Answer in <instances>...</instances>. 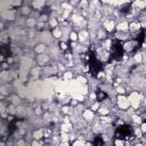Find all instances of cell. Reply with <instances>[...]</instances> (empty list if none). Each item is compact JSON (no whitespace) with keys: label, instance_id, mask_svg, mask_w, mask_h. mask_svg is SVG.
I'll return each instance as SVG.
<instances>
[{"label":"cell","instance_id":"obj_5","mask_svg":"<svg viewBox=\"0 0 146 146\" xmlns=\"http://www.w3.org/2000/svg\"><path fill=\"white\" fill-rule=\"evenodd\" d=\"M137 44V42H136V40H128V41H124L123 42V44H122V49L125 51V52H131V51H133L135 49H136V46Z\"/></svg>","mask_w":146,"mask_h":146},{"label":"cell","instance_id":"obj_24","mask_svg":"<svg viewBox=\"0 0 146 146\" xmlns=\"http://www.w3.org/2000/svg\"><path fill=\"white\" fill-rule=\"evenodd\" d=\"M88 98L91 102H96L97 100V92L96 91H90L89 95H88Z\"/></svg>","mask_w":146,"mask_h":146},{"label":"cell","instance_id":"obj_27","mask_svg":"<svg viewBox=\"0 0 146 146\" xmlns=\"http://www.w3.org/2000/svg\"><path fill=\"white\" fill-rule=\"evenodd\" d=\"M31 146H44L43 145V143H42V140H32L31 141Z\"/></svg>","mask_w":146,"mask_h":146},{"label":"cell","instance_id":"obj_20","mask_svg":"<svg viewBox=\"0 0 146 146\" xmlns=\"http://www.w3.org/2000/svg\"><path fill=\"white\" fill-rule=\"evenodd\" d=\"M78 39H79L78 32L74 31V30H72L71 33H70V35H68V40H70L71 42H78Z\"/></svg>","mask_w":146,"mask_h":146},{"label":"cell","instance_id":"obj_15","mask_svg":"<svg viewBox=\"0 0 146 146\" xmlns=\"http://www.w3.org/2000/svg\"><path fill=\"white\" fill-rule=\"evenodd\" d=\"M73 78H74V72H72V71H65V72L62 74V79H63V81H65V82L73 80Z\"/></svg>","mask_w":146,"mask_h":146},{"label":"cell","instance_id":"obj_29","mask_svg":"<svg viewBox=\"0 0 146 146\" xmlns=\"http://www.w3.org/2000/svg\"><path fill=\"white\" fill-rule=\"evenodd\" d=\"M139 128H140V130H141L143 133H146V122H143Z\"/></svg>","mask_w":146,"mask_h":146},{"label":"cell","instance_id":"obj_16","mask_svg":"<svg viewBox=\"0 0 146 146\" xmlns=\"http://www.w3.org/2000/svg\"><path fill=\"white\" fill-rule=\"evenodd\" d=\"M97 113H98L99 116H106V115H110V113H111V108L107 107V106H103V105H102Z\"/></svg>","mask_w":146,"mask_h":146},{"label":"cell","instance_id":"obj_4","mask_svg":"<svg viewBox=\"0 0 146 146\" xmlns=\"http://www.w3.org/2000/svg\"><path fill=\"white\" fill-rule=\"evenodd\" d=\"M115 31L116 32H129V21L123 19V21L116 22Z\"/></svg>","mask_w":146,"mask_h":146},{"label":"cell","instance_id":"obj_28","mask_svg":"<svg viewBox=\"0 0 146 146\" xmlns=\"http://www.w3.org/2000/svg\"><path fill=\"white\" fill-rule=\"evenodd\" d=\"M7 63L11 66V65H14L15 64V58L13 57V56H7Z\"/></svg>","mask_w":146,"mask_h":146},{"label":"cell","instance_id":"obj_19","mask_svg":"<svg viewBox=\"0 0 146 146\" xmlns=\"http://www.w3.org/2000/svg\"><path fill=\"white\" fill-rule=\"evenodd\" d=\"M100 106H102V102H99V100H96V102H94V103L91 104V106H90V110H91L92 112L97 113V112H98V110L100 108Z\"/></svg>","mask_w":146,"mask_h":146},{"label":"cell","instance_id":"obj_3","mask_svg":"<svg viewBox=\"0 0 146 146\" xmlns=\"http://www.w3.org/2000/svg\"><path fill=\"white\" fill-rule=\"evenodd\" d=\"M50 59H51V57L49 56V54H46V52H44V54L38 55V56L35 57V63L38 64V66H40V67H44L46 65L49 64Z\"/></svg>","mask_w":146,"mask_h":146},{"label":"cell","instance_id":"obj_12","mask_svg":"<svg viewBox=\"0 0 146 146\" xmlns=\"http://www.w3.org/2000/svg\"><path fill=\"white\" fill-rule=\"evenodd\" d=\"M31 6H32L33 10L39 11V10H42L44 6H47V2L46 1H41V0H36V1H32Z\"/></svg>","mask_w":146,"mask_h":146},{"label":"cell","instance_id":"obj_14","mask_svg":"<svg viewBox=\"0 0 146 146\" xmlns=\"http://www.w3.org/2000/svg\"><path fill=\"white\" fill-rule=\"evenodd\" d=\"M130 119H131V122H132V124H141L143 123V119H141V116L139 115V114H137V112L136 113H133L132 115H130Z\"/></svg>","mask_w":146,"mask_h":146},{"label":"cell","instance_id":"obj_13","mask_svg":"<svg viewBox=\"0 0 146 146\" xmlns=\"http://www.w3.org/2000/svg\"><path fill=\"white\" fill-rule=\"evenodd\" d=\"M132 60H133V64H137V65L143 64V51L141 50H137L132 55Z\"/></svg>","mask_w":146,"mask_h":146},{"label":"cell","instance_id":"obj_30","mask_svg":"<svg viewBox=\"0 0 146 146\" xmlns=\"http://www.w3.org/2000/svg\"><path fill=\"white\" fill-rule=\"evenodd\" d=\"M132 146H144V144H143V143H140V141H139V143H137V144H133V145H132Z\"/></svg>","mask_w":146,"mask_h":146},{"label":"cell","instance_id":"obj_22","mask_svg":"<svg viewBox=\"0 0 146 146\" xmlns=\"http://www.w3.org/2000/svg\"><path fill=\"white\" fill-rule=\"evenodd\" d=\"M26 138H18L17 140H15V146H26Z\"/></svg>","mask_w":146,"mask_h":146},{"label":"cell","instance_id":"obj_23","mask_svg":"<svg viewBox=\"0 0 146 146\" xmlns=\"http://www.w3.org/2000/svg\"><path fill=\"white\" fill-rule=\"evenodd\" d=\"M60 141H70V133L67 132H60Z\"/></svg>","mask_w":146,"mask_h":146},{"label":"cell","instance_id":"obj_21","mask_svg":"<svg viewBox=\"0 0 146 146\" xmlns=\"http://www.w3.org/2000/svg\"><path fill=\"white\" fill-rule=\"evenodd\" d=\"M115 89V92H116V95H125L128 91H127V89H125V87L124 86H117L116 88H114Z\"/></svg>","mask_w":146,"mask_h":146},{"label":"cell","instance_id":"obj_9","mask_svg":"<svg viewBox=\"0 0 146 146\" xmlns=\"http://www.w3.org/2000/svg\"><path fill=\"white\" fill-rule=\"evenodd\" d=\"M141 29V24L139 21H133V22H129V32L130 33H136Z\"/></svg>","mask_w":146,"mask_h":146},{"label":"cell","instance_id":"obj_18","mask_svg":"<svg viewBox=\"0 0 146 146\" xmlns=\"http://www.w3.org/2000/svg\"><path fill=\"white\" fill-rule=\"evenodd\" d=\"M7 113L9 115H16L17 114V106L14 105V104H11V103H9L7 105Z\"/></svg>","mask_w":146,"mask_h":146},{"label":"cell","instance_id":"obj_1","mask_svg":"<svg viewBox=\"0 0 146 146\" xmlns=\"http://www.w3.org/2000/svg\"><path fill=\"white\" fill-rule=\"evenodd\" d=\"M115 105H116V107H117L120 111H128V110L131 107L130 102L128 100V97H127L125 95H117V96H116Z\"/></svg>","mask_w":146,"mask_h":146},{"label":"cell","instance_id":"obj_2","mask_svg":"<svg viewBox=\"0 0 146 146\" xmlns=\"http://www.w3.org/2000/svg\"><path fill=\"white\" fill-rule=\"evenodd\" d=\"M116 27V21L112 19V18H104L103 19V29L107 32V33H112L115 31Z\"/></svg>","mask_w":146,"mask_h":146},{"label":"cell","instance_id":"obj_10","mask_svg":"<svg viewBox=\"0 0 146 146\" xmlns=\"http://www.w3.org/2000/svg\"><path fill=\"white\" fill-rule=\"evenodd\" d=\"M96 38H97V41L102 42L107 39V32L103 27H98V30L96 31Z\"/></svg>","mask_w":146,"mask_h":146},{"label":"cell","instance_id":"obj_26","mask_svg":"<svg viewBox=\"0 0 146 146\" xmlns=\"http://www.w3.org/2000/svg\"><path fill=\"white\" fill-rule=\"evenodd\" d=\"M59 49L60 50H67L68 49V44L66 41H59Z\"/></svg>","mask_w":146,"mask_h":146},{"label":"cell","instance_id":"obj_7","mask_svg":"<svg viewBox=\"0 0 146 146\" xmlns=\"http://www.w3.org/2000/svg\"><path fill=\"white\" fill-rule=\"evenodd\" d=\"M31 135H32V139H34V140H42V139H44L43 128H38V129L32 130Z\"/></svg>","mask_w":146,"mask_h":146},{"label":"cell","instance_id":"obj_17","mask_svg":"<svg viewBox=\"0 0 146 146\" xmlns=\"http://www.w3.org/2000/svg\"><path fill=\"white\" fill-rule=\"evenodd\" d=\"M51 34H52V38L54 39H60L63 36V30H62V27L58 26V27L54 29L51 31Z\"/></svg>","mask_w":146,"mask_h":146},{"label":"cell","instance_id":"obj_8","mask_svg":"<svg viewBox=\"0 0 146 146\" xmlns=\"http://www.w3.org/2000/svg\"><path fill=\"white\" fill-rule=\"evenodd\" d=\"M73 129H74V125H73L72 122H67V123L62 122L60 125H59V131L60 132H67V133H70V132L73 131Z\"/></svg>","mask_w":146,"mask_h":146},{"label":"cell","instance_id":"obj_25","mask_svg":"<svg viewBox=\"0 0 146 146\" xmlns=\"http://www.w3.org/2000/svg\"><path fill=\"white\" fill-rule=\"evenodd\" d=\"M125 140L121 139V138H115L114 139V146H124Z\"/></svg>","mask_w":146,"mask_h":146},{"label":"cell","instance_id":"obj_11","mask_svg":"<svg viewBox=\"0 0 146 146\" xmlns=\"http://www.w3.org/2000/svg\"><path fill=\"white\" fill-rule=\"evenodd\" d=\"M46 50H47V44H46V43H42V42L36 43V44L33 47V51H34V52H36L38 55L44 54V52H46Z\"/></svg>","mask_w":146,"mask_h":146},{"label":"cell","instance_id":"obj_6","mask_svg":"<svg viewBox=\"0 0 146 146\" xmlns=\"http://www.w3.org/2000/svg\"><path fill=\"white\" fill-rule=\"evenodd\" d=\"M82 117H83V120L86 121V122H88V123H91L95 119H96V115H95V112H92L90 108H86L84 111H83V113H82V115H81Z\"/></svg>","mask_w":146,"mask_h":146}]
</instances>
